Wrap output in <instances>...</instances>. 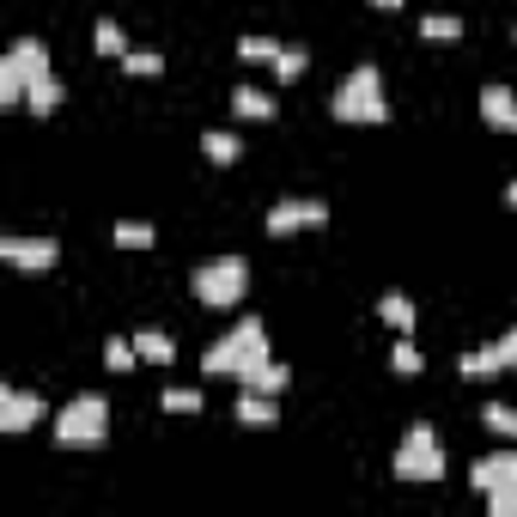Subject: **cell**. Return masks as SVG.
Instances as JSON below:
<instances>
[{
  "label": "cell",
  "mask_w": 517,
  "mask_h": 517,
  "mask_svg": "<svg viewBox=\"0 0 517 517\" xmlns=\"http://www.w3.org/2000/svg\"><path fill=\"white\" fill-rule=\"evenodd\" d=\"M37 420H43V396L37 390H19V384L0 390V432H31Z\"/></svg>",
  "instance_id": "obj_9"
},
{
  "label": "cell",
  "mask_w": 517,
  "mask_h": 517,
  "mask_svg": "<svg viewBox=\"0 0 517 517\" xmlns=\"http://www.w3.org/2000/svg\"><path fill=\"white\" fill-rule=\"evenodd\" d=\"M61 98H67V86L55 80V73H43V80H31V92H25V110L49 116V110H61Z\"/></svg>",
  "instance_id": "obj_16"
},
{
  "label": "cell",
  "mask_w": 517,
  "mask_h": 517,
  "mask_svg": "<svg viewBox=\"0 0 517 517\" xmlns=\"http://www.w3.org/2000/svg\"><path fill=\"white\" fill-rule=\"evenodd\" d=\"M329 110H335L341 122H359V128H372V122H390V92H384V73H378L372 61H365V67H353L347 80L335 86Z\"/></svg>",
  "instance_id": "obj_2"
},
{
  "label": "cell",
  "mask_w": 517,
  "mask_h": 517,
  "mask_svg": "<svg viewBox=\"0 0 517 517\" xmlns=\"http://www.w3.org/2000/svg\"><path fill=\"white\" fill-rule=\"evenodd\" d=\"M262 359H274V353H268V329H262L256 317H244V323H232L226 335H219V341L201 353V372H213V378H238V384H244Z\"/></svg>",
  "instance_id": "obj_1"
},
{
  "label": "cell",
  "mask_w": 517,
  "mask_h": 517,
  "mask_svg": "<svg viewBox=\"0 0 517 517\" xmlns=\"http://www.w3.org/2000/svg\"><path fill=\"white\" fill-rule=\"evenodd\" d=\"M122 67H128V73H140V80H159V73H165V55H159V49H128V55H122Z\"/></svg>",
  "instance_id": "obj_22"
},
{
  "label": "cell",
  "mask_w": 517,
  "mask_h": 517,
  "mask_svg": "<svg viewBox=\"0 0 517 517\" xmlns=\"http://www.w3.org/2000/svg\"><path fill=\"white\" fill-rule=\"evenodd\" d=\"M493 353H499V365H517V329H505V335L493 341Z\"/></svg>",
  "instance_id": "obj_31"
},
{
  "label": "cell",
  "mask_w": 517,
  "mask_h": 517,
  "mask_svg": "<svg viewBox=\"0 0 517 517\" xmlns=\"http://www.w3.org/2000/svg\"><path fill=\"white\" fill-rule=\"evenodd\" d=\"M469 487L475 493H499V487H517V438H511V451H487L475 469H469Z\"/></svg>",
  "instance_id": "obj_10"
},
{
  "label": "cell",
  "mask_w": 517,
  "mask_h": 517,
  "mask_svg": "<svg viewBox=\"0 0 517 517\" xmlns=\"http://www.w3.org/2000/svg\"><path fill=\"white\" fill-rule=\"evenodd\" d=\"M92 43H98L104 55H128V37H122L116 19H98V25H92Z\"/></svg>",
  "instance_id": "obj_26"
},
{
  "label": "cell",
  "mask_w": 517,
  "mask_h": 517,
  "mask_svg": "<svg viewBox=\"0 0 517 517\" xmlns=\"http://www.w3.org/2000/svg\"><path fill=\"white\" fill-rule=\"evenodd\" d=\"M457 372H463L469 384H487V378H499V372H505V365H499V353H493V347H469V353L457 359Z\"/></svg>",
  "instance_id": "obj_15"
},
{
  "label": "cell",
  "mask_w": 517,
  "mask_h": 517,
  "mask_svg": "<svg viewBox=\"0 0 517 517\" xmlns=\"http://www.w3.org/2000/svg\"><path fill=\"white\" fill-rule=\"evenodd\" d=\"M420 37H426V43H457V37H463V19H457V13H426V19H420Z\"/></svg>",
  "instance_id": "obj_20"
},
{
  "label": "cell",
  "mask_w": 517,
  "mask_h": 517,
  "mask_svg": "<svg viewBox=\"0 0 517 517\" xmlns=\"http://www.w3.org/2000/svg\"><path fill=\"white\" fill-rule=\"evenodd\" d=\"M390 372H396V378H414V372H420V347H414L408 335L390 347Z\"/></svg>",
  "instance_id": "obj_27"
},
{
  "label": "cell",
  "mask_w": 517,
  "mask_h": 517,
  "mask_svg": "<svg viewBox=\"0 0 517 517\" xmlns=\"http://www.w3.org/2000/svg\"><path fill=\"white\" fill-rule=\"evenodd\" d=\"M511 37H517V31H511Z\"/></svg>",
  "instance_id": "obj_34"
},
{
  "label": "cell",
  "mask_w": 517,
  "mask_h": 517,
  "mask_svg": "<svg viewBox=\"0 0 517 517\" xmlns=\"http://www.w3.org/2000/svg\"><path fill=\"white\" fill-rule=\"evenodd\" d=\"M201 153H207L213 165H238V159H244V140H238L232 128H207V134H201Z\"/></svg>",
  "instance_id": "obj_14"
},
{
  "label": "cell",
  "mask_w": 517,
  "mask_h": 517,
  "mask_svg": "<svg viewBox=\"0 0 517 517\" xmlns=\"http://www.w3.org/2000/svg\"><path fill=\"white\" fill-rule=\"evenodd\" d=\"M0 262H13L19 274H49L61 262V244L55 238H25V232H7L0 238Z\"/></svg>",
  "instance_id": "obj_8"
},
{
  "label": "cell",
  "mask_w": 517,
  "mask_h": 517,
  "mask_svg": "<svg viewBox=\"0 0 517 517\" xmlns=\"http://www.w3.org/2000/svg\"><path fill=\"white\" fill-rule=\"evenodd\" d=\"M134 359H140V347H134V341H122V335H116V341H104V365H110V372H128Z\"/></svg>",
  "instance_id": "obj_28"
},
{
  "label": "cell",
  "mask_w": 517,
  "mask_h": 517,
  "mask_svg": "<svg viewBox=\"0 0 517 517\" xmlns=\"http://www.w3.org/2000/svg\"><path fill=\"white\" fill-rule=\"evenodd\" d=\"M232 110H238V122H274V92L238 86V92H232Z\"/></svg>",
  "instance_id": "obj_13"
},
{
  "label": "cell",
  "mask_w": 517,
  "mask_h": 517,
  "mask_svg": "<svg viewBox=\"0 0 517 517\" xmlns=\"http://www.w3.org/2000/svg\"><path fill=\"white\" fill-rule=\"evenodd\" d=\"M49 73V49L37 37H19L7 55H0V104H25L31 80H43Z\"/></svg>",
  "instance_id": "obj_6"
},
{
  "label": "cell",
  "mask_w": 517,
  "mask_h": 517,
  "mask_svg": "<svg viewBox=\"0 0 517 517\" xmlns=\"http://www.w3.org/2000/svg\"><path fill=\"white\" fill-rule=\"evenodd\" d=\"M305 67H311V49L292 43V49H280V61H274V80H299Z\"/></svg>",
  "instance_id": "obj_24"
},
{
  "label": "cell",
  "mask_w": 517,
  "mask_h": 517,
  "mask_svg": "<svg viewBox=\"0 0 517 517\" xmlns=\"http://www.w3.org/2000/svg\"><path fill=\"white\" fill-rule=\"evenodd\" d=\"M134 347H140V359H146V365H171V359H177V341H171L165 329H140V335H134Z\"/></svg>",
  "instance_id": "obj_18"
},
{
  "label": "cell",
  "mask_w": 517,
  "mask_h": 517,
  "mask_svg": "<svg viewBox=\"0 0 517 517\" xmlns=\"http://www.w3.org/2000/svg\"><path fill=\"white\" fill-rule=\"evenodd\" d=\"M505 207H517V177H511V183H505Z\"/></svg>",
  "instance_id": "obj_32"
},
{
  "label": "cell",
  "mask_w": 517,
  "mask_h": 517,
  "mask_svg": "<svg viewBox=\"0 0 517 517\" xmlns=\"http://www.w3.org/2000/svg\"><path fill=\"white\" fill-rule=\"evenodd\" d=\"M378 317H384V323H390L396 335H408V329H414V299H408V292H396V286H390L384 299H378Z\"/></svg>",
  "instance_id": "obj_17"
},
{
  "label": "cell",
  "mask_w": 517,
  "mask_h": 517,
  "mask_svg": "<svg viewBox=\"0 0 517 517\" xmlns=\"http://www.w3.org/2000/svg\"><path fill=\"white\" fill-rule=\"evenodd\" d=\"M438 475H445V438L426 420H414L396 445V481H438Z\"/></svg>",
  "instance_id": "obj_5"
},
{
  "label": "cell",
  "mask_w": 517,
  "mask_h": 517,
  "mask_svg": "<svg viewBox=\"0 0 517 517\" xmlns=\"http://www.w3.org/2000/svg\"><path fill=\"white\" fill-rule=\"evenodd\" d=\"M481 426H487L493 438H517V408H511V402H487V408H481Z\"/></svg>",
  "instance_id": "obj_21"
},
{
  "label": "cell",
  "mask_w": 517,
  "mask_h": 517,
  "mask_svg": "<svg viewBox=\"0 0 517 517\" xmlns=\"http://www.w3.org/2000/svg\"><path fill=\"white\" fill-rule=\"evenodd\" d=\"M274 420H280L274 396H268V390H244V384H238V426H250V432H268Z\"/></svg>",
  "instance_id": "obj_12"
},
{
  "label": "cell",
  "mask_w": 517,
  "mask_h": 517,
  "mask_svg": "<svg viewBox=\"0 0 517 517\" xmlns=\"http://www.w3.org/2000/svg\"><path fill=\"white\" fill-rule=\"evenodd\" d=\"M286 384H292V372H286V365H280V359H262V365H256V372L244 378V390H268V396H280Z\"/></svg>",
  "instance_id": "obj_19"
},
{
  "label": "cell",
  "mask_w": 517,
  "mask_h": 517,
  "mask_svg": "<svg viewBox=\"0 0 517 517\" xmlns=\"http://www.w3.org/2000/svg\"><path fill=\"white\" fill-rule=\"evenodd\" d=\"M280 49H286V43H274V37H238V55H244V61H262V67H274Z\"/></svg>",
  "instance_id": "obj_23"
},
{
  "label": "cell",
  "mask_w": 517,
  "mask_h": 517,
  "mask_svg": "<svg viewBox=\"0 0 517 517\" xmlns=\"http://www.w3.org/2000/svg\"><path fill=\"white\" fill-rule=\"evenodd\" d=\"M481 122L499 128V134H517V92L511 86H481Z\"/></svg>",
  "instance_id": "obj_11"
},
{
  "label": "cell",
  "mask_w": 517,
  "mask_h": 517,
  "mask_svg": "<svg viewBox=\"0 0 517 517\" xmlns=\"http://www.w3.org/2000/svg\"><path fill=\"white\" fill-rule=\"evenodd\" d=\"M153 238H159V232L140 226V219H122V226H116V244H122V250H153Z\"/></svg>",
  "instance_id": "obj_25"
},
{
  "label": "cell",
  "mask_w": 517,
  "mask_h": 517,
  "mask_svg": "<svg viewBox=\"0 0 517 517\" xmlns=\"http://www.w3.org/2000/svg\"><path fill=\"white\" fill-rule=\"evenodd\" d=\"M372 7H384V13H396V7H402V0H372Z\"/></svg>",
  "instance_id": "obj_33"
},
{
  "label": "cell",
  "mask_w": 517,
  "mask_h": 517,
  "mask_svg": "<svg viewBox=\"0 0 517 517\" xmlns=\"http://www.w3.org/2000/svg\"><path fill=\"white\" fill-rule=\"evenodd\" d=\"M165 408H171V414H201V390L171 384V390H165Z\"/></svg>",
  "instance_id": "obj_29"
},
{
  "label": "cell",
  "mask_w": 517,
  "mask_h": 517,
  "mask_svg": "<svg viewBox=\"0 0 517 517\" xmlns=\"http://www.w3.org/2000/svg\"><path fill=\"white\" fill-rule=\"evenodd\" d=\"M317 226H329V207H323L317 195H280V201L268 207V232H274V238L317 232Z\"/></svg>",
  "instance_id": "obj_7"
},
{
  "label": "cell",
  "mask_w": 517,
  "mask_h": 517,
  "mask_svg": "<svg viewBox=\"0 0 517 517\" xmlns=\"http://www.w3.org/2000/svg\"><path fill=\"white\" fill-rule=\"evenodd\" d=\"M49 432H55V445H67V451H98L110 438V402L92 396V390H80L73 402H61V414H55Z\"/></svg>",
  "instance_id": "obj_3"
},
{
  "label": "cell",
  "mask_w": 517,
  "mask_h": 517,
  "mask_svg": "<svg viewBox=\"0 0 517 517\" xmlns=\"http://www.w3.org/2000/svg\"><path fill=\"white\" fill-rule=\"evenodd\" d=\"M487 505H493V517H517V487H499V493H487Z\"/></svg>",
  "instance_id": "obj_30"
},
{
  "label": "cell",
  "mask_w": 517,
  "mask_h": 517,
  "mask_svg": "<svg viewBox=\"0 0 517 517\" xmlns=\"http://www.w3.org/2000/svg\"><path fill=\"white\" fill-rule=\"evenodd\" d=\"M189 292L207 311H232V305H244V292H250V262L244 256H207L189 274Z\"/></svg>",
  "instance_id": "obj_4"
}]
</instances>
